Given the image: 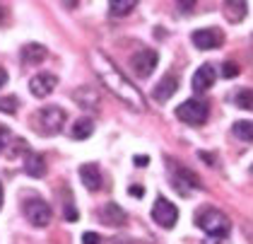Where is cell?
<instances>
[{"mask_svg":"<svg viewBox=\"0 0 253 244\" xmlns=\"http://www.w3.org/2000/svg\"><path fill=\"white\" fill-rule=\"evenodd\" d=\"M0 208H2V184H0Z\"/></svg>","mask_w":253,"mask_h":244,"instance_id":"4dcf8cb0","label":"cell"},{"mask_svg":"<svg viewBox=\"0 0 253 244\" xmlns=\"http://www.w3.org/2000/svg\"><path fill=\"white\" fill-rule=\"evenodd\" d=\"M24 215H27V220L32 223L34 227H46L51 223V206L46 203V201H41V198H29L27 203H24Z\"/></svg>","mask_w":253,"mask_h":244,"instance_id":"8992f818","label":"cell"},{"mask_svg":"<svg viewBox=\"0 0 253 244\" xmlns=\"http://www.w3.org/2000/svg\"><path fill=\"white\" fill-rule=\"evenodd\" d=\"M128 191H130V196H135V198H142V193H145V188L142 186H130Z\"/></svg>","mask_w":253,"mask_h":244,"instance_id":"83f0119b","label":"cell"},{"mask_svg":"<svg viewBox=\"0 0 253 244\" xmlns=\"http://www.w3.org/2000/svg\"><path fill=\"white\" fill-rule=\"evenodd\" d=\"M135 165H137V167H147V165H150V157H147V155H142V157L137 155V157H135Z\"/></svg>","mask_w":253,"mask_h":244,"instance_id":"484cf974","label":"cell"},{"mask_svg":"<svg viewBox=\"0 0 253 244\" xmlns=\"http://www.w3.org/2000/svg\"><path fill=\"white\" fill-rule=\"evenodd\" d=\"M137 7V0H111L109 2V12L111 17H126Z\"/></svg>","mask_w":253,"mask_h":244,"instance_id":"ac0fdd59","label":"cell"},{"mask_svg":"<svg viewBox=\"0 0 253 244\" xmlns=\"http://www.w3.org/2000/svg\"><path fill=\"white\" fill-rule=\"evenodd\" d=\"M193 5H195V2H193V0H191V2H178L176 7H181L183 12H191V7H193Z\"/></svg>","mask_w":253,"mask_h":244,"instance_id":"f1b7e54d","label":"cell"},{"mask_svg":"<svg viewBox=\"0 0 253 244\" xmlns=\"http://www.w3.org/2000/svg\"><path fill=\"white\" fill-rule=\"evenodd\" d=\"M198 155H200L208 165H214V162H217V157H214V155H210V152H198Z\"/></svg>","mask_w":253,"mask_h":244,"instance_id":"4316f807","label":"cell"},{"mask_svg":"<svg viewBox=\"0 0 253 244\" xmlns=\"http://www.w3.org/2000/svg\"><path fill=\"white\" fill-rule=\"evenodd\" d=\"M24 172L29 174V177H43L46 174V160H43V155L41 152H29L27 155V160H24Z\"/></svg>","mask_w":253,"mask_h":244,"instance_id":"9a60e30c","label":"cell"},{"mask_svg":"<svg viewBox=\"0 0 253 244\" xmlns=\"http://www.w3.org/2000/svg\"><path fill=\"white\" fill-rule=\"evenodd\" d=\"M176 116H178V121H183V123H188V126H200V123L208 121L210 107H208V102H203V99H186L183 104H178Z\"/></svg>","mask_w":253,"mask_h":244,"instance_id":"277c9868","label":"cell"},{"mask_svg":"<svg viewBox=\"0 0 253 244\" xmlns=\"http://www.w3.org/2000/svg\"><path fill=\"white\" fill-rule=\"evenodd\" d=\"M157 63H159V56H157V51H152V49H142V51H137L135 56L130 58V65H133V70H135L140 77L152 75Z\"/></svg>","mask_w":253,"mask_h":244,"instance_id":"52a82bcc","label":"cell"},{"mask_svg":"<svg viewBox=\"0 0 253 244\" xmlns=\"http://www.w3.org/2000/svg\"><path fill=\"white\" fill-rule=\"evenodd\" d=\"M152 220L159 227H164V230H171L176 225V220H178V208L169 198L159 196L155 201V206H152Z\"/></svg>","mask_w":253,"mask_h":244,"instance_id":"5b68a950","label":"cell"},{"mask_svg":"<svg viewBox=\"0 0 253 244\" xmlns=\"http://www.w3.org/2000/svg\"><path fill=\"white\" fill-rule=\"evenodd\" d=\"M224 12L232 22H239L246 15V2H224Z\"/></svg>","mask_w":253,"mask_h":244,"instance_id":"ffe728a7","label":"cell"},{"mask_svg":"<svg viewBox=\"0 0 253 244\" xmlns=\"http://www.w3.org/2000/svg\"><path fill=\"white\" fill-rule=\"evenodd\" d=\"M89 63H92V70L101 80V85L114 94L121 104H126L133 112H145V97H142V92L123 75V70L104 51H92L89 54Z\"/></svg>","mask_w":253,"mask_h":244,"instance_id":"6da1fadb","label":"cell"},{"mask_svg":"<svg viewBox=\"0 0 253 244\" xmlns=\"http://www.w3.org/2000/svg\"><path fill=\"white\" fill-rule=\"evenodd\" d=\"M214 77H217V70H214L212 63H203L193 75V90L195 92H208L214 85Z\"/></svg>","mask_w":253,"mask_h":244,"instance_id":"8fae6325","label":"cell"},{"mask_svg":"<svg viewBox=\"0 0 253 244\" xmlns=\"http://www.w3.org/2000/svg\"><path fill=\"white\" fill-rule=\"evenodd\" d=\"M195 225L200 227L205 235L214 237V240H224L229 235V230H232V220L217 208H205V210L198 213Z\"/></svg>","mask_w":253,"mask_h":244,"instance_id":"7a4b0ae2","label":"cell"},{"mask_svg":"<svg viewBox=\"0 0 253 244\" xmlns=\"http://www.w3.org/2000/svg\"><path fill=\"white\" fill-rule=\"evenodd\" d=\"M232 131H234V135H236V138H241L244 143H251L253 140V123L251 121H236Z\"/></svg>","mask_w":253,"mask_h":244,"instance_id":"d6986e66","label":"cell"},{"mask_svg":"<svg viewBox=\"0 0 253 244\" xmlns=\"http://www.w3.org/2000/svg\"><path fill=\"white\" fill-rule=\"evenodd\" d=\"M5 82H7V73H5V70H2V68H0V87H2V85H5Z\"/></svg>","mask_w":253,"mask_h":244,"instance_id":"f546056e","label":"cell"},{"mask_svg":"<svg viewBox=\"0 0 253 244\" xmlns=\"http://www.w3.org/2000/svg\"><path fill=\"white\" fill-rule=\"evenodd\" d=\"M92 133H94V121H92V119H78V121L73 123L70 135H73L75 140H87Z\"/></svg>","mask_w":253,"mask_h":244,"instance_id":"e0dca14e","label":"cell"},{"mask_svg":"<svg viewBox=\"0 0 253 244\" xmlns=\"http://www.w3.org/2000/svg\"><path fill=\"white\" fill-rule=\"evenodd\" d=\"M80 179L89 191H99L101 188V172H99L94 162H87V165L80 167Z\"/></svg>","mask_w":253,"mask_h":244,"instance_id":"5bb4252c","label":"cell"},{"mask_svg":"<svg viewBox=\"0 0 253 244\" xmlns=\"http://www.w3.org/2000/svg\"><path fill=\"white\" fill-rule=\"evenodd\" d=\"M234 102H236V107H239V109H244V112H251V107H253L251 90H249V87L239 90V92L234 94Z\"/></svg>","mask_w":253,"mask_h":244,"instance_id":"44dd1931","label":"cell"},{"mask_svg":"<svg viewBox=\"0 0 253 244\" xmlns=\"http://www.w3.org/2000/svg\"><path fill=\"white\" fill-rule=\"evenodd\" d=\"M63 123H65V112L53 104L34 114V128L39 135H56L63 131Z\"/></svg>","mask_w":253,"mask_h":244,"instance_id":"3957f363","label":"cell"},{"mask_svg":"<svg viewBox=\"0 0 253 244\" xmlns=\"http://www.w3.org/2000/svg\"><path fill=\"white\" fill-rule=\"evenodd\" d=\"M222 32L219 29H214V27H203V29H198L191 34V41L195 44V49H200V51H210V49H217L219 44H222Z\"/></svg>","mask_w":253,"mask_h":244,"instance_id":"ba28073f","label":"cell"},{"mask_svg":"<svg viewBox=\"0 0 253 244\" xmlns=\"http://www.w3.org/2000/svg\"><path fill=\"white\" fill-rule=\"evenodd\" d=\"M171 184H174V188L181 196H191V191L200 188V179H198V174L191 172V169L178 167L174 172V182H171Z\"/></svg>","mask_w":253,"mask_h":244,"instance_id":"9c48e42d","label":"cell"},{"mask_svg":"<svg viewBox=\"0 0 253 244\" xmlns=\"http://www.w3.org/2000/svg\"><path fill=\"white\" fill-rule=\"evenodd\" d=\"M176 90H178V77L169 73V75L162 77V80H159V85L152 90V99H155V102H167V99H171V97H174Z\"/></svg>","mask_w":253,"mask_h":244,"instance_id":"4fadbf2b","label":"cell"},{"mask_svg":"<svg viewBox=\"0 0 253 244\" xmlns=\"http://www.w3.org/2000/svg\"><path fill=\"white\" fill-rule=\"evenodd\" d=\"M56 85H58V77L53 73H37L29 80V92L34 97H39V99H43V97H48L56 90Z\"/></svg>","mask_w":253,"mask_h":244,"instance_id":"30bf717a","label":"cell"},{"mask_svg":"<svg viewBox=\"0 0 253 244\" xmlns=\"http://www.w3.org/2000/svg\"><path fill=\"white\" fill-rule=\"evenodd\" d=\"M46 56H48V51H46L41 44H27V46L22 49V61H24L27 65H37V63H41Z\"/></svg>","mask_w":253,"mask_h":244,"instance_id":"2e32d148","label":"cell"},{"mask_svg":"<svg viewBox=\"0 0 253 244\" xmlns=\"http://www.w3.org/2000/svg\"><path fill=\"white\" fill-rule=\"evenodd\" d=\"M239 70H241V68H239L236 61H224V63H222V75L224 77H236Z\"/></svg>","mask_w":253,"mask_h":244,"instance_id":"603a6c76","label":"cell"},{"mask_svg":"<svg viewBox=\"0 0 253 244\" xmlns=\"http://www.w3.org/2000/svg\"><path fill=\"white\" fill-rule=\"evenodd\" d=\"M17 107H20L17 97H0V112L15 114V112H17Z\"/></svg>","mask_w":253,"mask_h":244,"instance_id":"7402d4cb","label":"cell"},{"mask_svg":"<svg viewBox=\"0 0 253 244\" xmlns=\"http://www.w3.org/2000/svg\"><path fill=\"white\" fill-rule=\"evenodd\" d=\"M2 12H5V10H2V5H0V19H2Z\"/></svg>","mask_w":253,"mask_h":244,"instance_id":"1f68e13d","label":"cell"},{"mask_svg":"<svg viewBox=\"0 0 253 244\" xmlns=\"http://www.w3.org/2000/svg\"><path fill=\"white\" fill-rule=\"evenodd\" d=\"M82 244H101V237L97 232H84L82 235Z\"/></svg>","mask_w":253,"mask_h":244,"instance_id":"cb8c5ba5","label":"cell"},{"mask_svg":"<svg viewBox=\"0 0 253 244\" xmlns=\"http://www.w3.org/2000/svg\"><path fill=\"white\" fill-rule=\"evenodd\" d=\"M7 140H10V131L7 128H0V150L7 145Z\"/></svg>","mask_w":253,"mask_h":244,"instance_id":"d4e9b609","label":"cell"},{"mask_svg":"<svg viewBox=\"0 0 253 244\" xmlns=\"http://www.w3.org/2000/svg\"><path fill=\"white\" fill-rule=\"evenodd\" d=\"M99 218H101V223H106V225H111V227L126 225V210L118 206V203H114V201H109L106 206L99 210Z\"/></svg>","mask_w":253,"mask_h":244,"instance_id":"7c38bea8","label":"cell"}]
</instances>
